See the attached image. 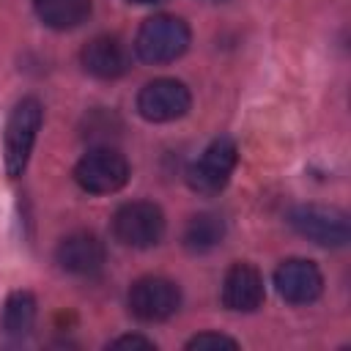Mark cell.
Here are the masks:
<instances>
[{
    "instance_id": "cell-1",
    "label": "cell",
    "mask_w": 351,
    "mask_h": 351,
    "mask_svg": "<svg viewBox=\"0 0 351 351\" xmlns=\"http://www.w3.org/2000/svg\"><path fill=\"white\" fill-rule=\"evenodd\" d=\"M189 38H192L189 25L181 16L156 14L140 25L134 38V52L145 63H173L186 52Z\"/></svg>"
},
{
    "instance_id": "cell-2",
    "label": "cell",
    "mask_w": 351,
    "mask_h": 351,
    "mask_svg": "<svg viewBox=\"0 0 351 351\" xmlns=\"http://www.w3.org/2000/svg\"><path fill=\"white\" fill-rule=\"evenodd\" d=\"M41 121H44V107L38 99L25 96L14 104L5 123V170L11 178L25 173Z\"/></svg>"
},
{
    "instance_id": "cell-3",
    "label": "cell",
    "mask_w": 351,
    "mask_h": 351,
    "mask_svg": "<svg viewBox=\"0 0 351 351\" xmlns=\"http://www.w3.org/2000/svg\"><path fill=\"white\" fill-rule=\"evenodd\" d=\"M239 162V148L230 137H217L208 143V148L189 165L186 181L197 195H219L225 184L230 181V173Z\"/></svg>"
},
{
    "instance_id": "cell-4",
    "label": "cell",
    "mask_w": 351,
    "mask_h": 351,
    "mask_svg": "<svg viewBox=\"0 0 351 351\" xmlns=\"http://www.w3.org/2000/svg\"><path fill=\"white\" fill-rule=\"evenodd\" d=\"M112 233L126 247L148 250L165 236V214L156 203L148 200L123 203L112 217Z\"/></svg>"
},
{
    "instance_id": "cell-5",
    "label": "cell",
    "mask_w": 351,
    "mask_h": 351,
    "mask_svg": "<svg viewBox=\"0 0 351 351\" xmlns=\"http://www.w3.org/2000/svg\"><path fill=\"white\" fill-rule=\"evenodd\" d=\"M74 181L90 195L118 192L129 181V162L110 145L90 148L74 167Z\"/></svg>"
},
{
    "instance_id": "cell-6",
    "label": "cell",
    "mask_w": 351,
    "mask_h": 351,
    "mask_svg": "<svg viewBox=\"0 0 351 351\" xmlns=\"http://www.w3.org/2000/svg\"><path fill=\"white\" fill-rule=\"evenodd\" d=\"M288 222L299 236L315 241L318 247H343L351 236L348 217L326 206H296L288 214Z\"/></svg>"
},
{
    "instance_id": "cell-7",
    "label": "cell",
    "mask_w": 351,
    "mask_h": 351,
    "mask_svg": "<svg viewBox=\"0 0 351 351\" xmlns=\"http://www.w3.org/2000/svg\"><path fill=\"white\" fill-rule=\"evenodd\" d=\"M189 104H192L189 88L170 77H159L137 93V112L151 123H167L181 118L186 115Z\"/></svg>"
},
{
    "instance_id": "cell-8",
    "label": "cell",
    "mask_w": 351,
    "mask_h": 351,
    "mask_svg": "<svg viewBox=\"0 0 351 351\" xmlns=\"http://www.w3.org/2000/svg\"><path fill=\"white\" fill-rule=\"evenodd\" d=\"M181 307V291L165 277H143L129 288V313L140 321L156 324Z\"/></svg>"
},
{
    "instance_id": "cell-9",
    "label": "cell",
    "mask_w": 351,
    "mask_h": 351,
    "mask_svg": "<svg viewBox=\"0 0 351 351\" xmlns=\"http://www.w3.org/2000/svg\"><path fill=\"white\" fill-rule=\"evenodd\" d=\"M274 288L277 293L291 302V304H307V302H315L324 291V277H321V269L313 263V261H304V258H291V261H282L274 271Z\"/></svg>"
},
{
    "instance_id": "cell-10",
    "label": "cell",
    "mask_w": 351,
    "mask_h": 351,
    "mask_svg": "<svg viewBox=\"0 0 351 351\" xmlns=\"http://www.w3.org/2000/svg\"><path fill=\"white\" fill-rule=\"evenodd\" d=\"M263 277L250 263H233L222 282V304L233 313H252L263 304Z\"/></svg>"
},
{
    "instance_id": "cell-11",
    "label": "cell",
    "mask_w": 351,
    "mask_h": 351,
    "mask_svg": "<svg viewBox=\"0 0 351 351\" xmlns=\"http://www.w3.org/2000/svg\"><path fill=\"white\" fill-rule=\"evenodd\" d=\"M63 271L77 277H93L104 266V244L93 233H71L58 244L55 252Z\"/></svg>"
},
{
    "instance_id": "cell-12",
    "label": "cell",
    "mask_w": 351,
    "mask_h": 351,
    "mask_svg": "<svg viewBox=\"0 0 351 351\" xmlns=\"http://www.w3.org/2000/svg\"><path fill=\"white\" fill-rule=\"evenodd\" d=\"M80 63L82 69L90 74V77H99V80H115L121 74H126L129 69V55H126V47L112 38V36H96L90 38L82 52H80Z\"/></svg>"
},
{
    "instance_id": "cell-13",
    "label": "cell",
    "mask_w": 351,
    "mask_h": 351,
    "mask_svg": "<svg viewBox=\"0 0 351 351\" xmlns=\"http://www.w3.org/2000/svg\"><path fill=\"white\" fill-rule=\"evenodd\" d=\"M90 0H36V11L47 27L71 30L90 16Z\"/></svg>"
},
{
    "instance_id": "cell-14",
    "label": "cell",
    "mask_w": 351,
    "mask_h": 351,
    "mask_svg": "<svg viewBox=\"0 0 351 351\" xmlns=\"http://www.w3.org/2000/svg\"><path fill=\"white\" fill-rule=\"evenodd\" d=\"M225 239V222L217 214H195L184 228V244L189 252H208Z\"/></svg>"
},
{
    "instance_id": "cell-15",
    "label": "cell",
    "mask_w": 351,
    "mask_h": 351,
    "mask_svg": "<svg viewBox=\"0 0 351 351\" xmlns=\"http://www.w3.org/2000/svg\"><path fill=\"white\" fill-rule=\"evenodd\" d=\"M36 324V299L30 291H14L3 307V332L8 337H25Z\"/></svg>"
},
{
    "instance_id": "cell-16",
    "label": "cell",
    "mask_w": 351,
    "mask_h": 351,
    "mask_svg": "<svg viewBox=\"0 0 351 351\" xmlns=\"http://www.w3.org/2000/svg\"><path fill=\"white\" fill-rule=\"evenodd\" d=\"M239 343L228 335H217V332H203V335H195L186 348H197V351H206V348H236Z\"/></svg>"
},
{
    "instance_id": "cell-17",
    "label": "cell",
    "mask_w": 351,
    "mask_h": 351,
    "mask_svg": "<svg viewBox=\"0 0 351 351\" xmlns=\"http://www.w3.org/2000/svg\"><path fill=\"white\" fill-rule=\"evenodd\" d=\"M110 348H143V351H154L156 346H154V340H148V337H140V335H123V337H115L112 343H110Z\"/></svg>"
},
{
    "instance_id": "cell-18",
    "label": "cell",
    "mask_w": 351,
    "mask_h": 351,
    "mask_svg": "<svg viewBox=\"0 0 351 351\" xmlns=\"http://www.w3.org/2000/svg\"><path fill=\"white\" fill-rule=\"evenodd\" d=\"M129 3H140V5H151V3H156V0H129Z\"/></svg>"
}]
</instances>
